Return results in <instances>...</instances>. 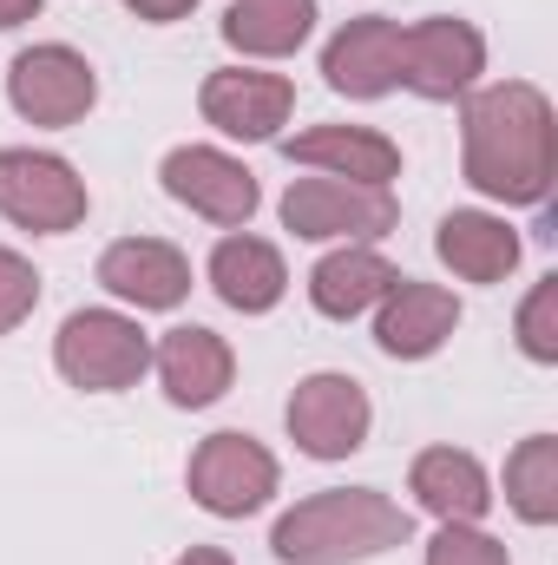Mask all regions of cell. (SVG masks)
I'll list each match as a JSON object with an SVG mask.
<instances>
[{
    "instance_id": "obj_8",
    "label": "cell",
    "mask_w": 558,
    "mask_h": 565,
    "mask_svg": "<svg viewBox=\"0 0 558 565\" xmlns=\"http://www.w3.org/2000/svg\"><path fill=\"white\" fill-rule=\"evenodd\" d=\"M486 73V33L473 20H453V13H427L415 26H401V79L415 99L433 106H453L480 86Z\"/></svg>"
},
{
    "instance_id": "obj_25",
    "label": "cell",
    "mask_w": 558,
    "mask_h": 565,
    "mask_svg": "<svg viewBox=\"0 0 558 565\" xmlns=\"http://www.w3.org/2000/svg\"><path fill=\"white\" fill-rule=\"evenodd\" d=\"M33 309H40V270L0 244V335H13Z\"/></svg>"
},
{
    "instance_id": "obj_2",
    "label": "cell",
    "mask_w": 558,
    "mask_h": 565,
    "mask_svg": "<svg viewBox=\"0 0 558 565\" xmlns=\"http://www.w3.org/2000/svg\"><path fill=\"white\" fill-rule=\"evenodd\" d=\"M408 507L388 500L382 487H322L270 526V553L282 565H355L408 546Z\"/></svg>"
},
{
    "instance_id": "obj_18",
    "label": "cell",
    "mask_w": 558,
    "mask_h": 565,
    "mask_svg": "<svg viewBox=\"0 0 558 565\" xmlns=\"http://www.w3.org/2000/svg\"><path fill=\"white\" fill-rule=\"evenodd\" d=\"M204 277L217 289V302H230L237 316H270L282 296H289V264L270 237H250V231H230L217 237Z\"/></svg>"
},
{
    "instance_id": "obj_27",
    "label": "cell",
    "mask_w": 558,
    "mask_h": 565,
    "mask_svg": "<svg viewBox=\"0 0 558 565\" xmlns=\"http://www.w3.org/2000/svg\"><path fill=\"white\" fill-rule=\"evenodd\" d=\"M46 0H0V33H13V26H26L33 13H40Z\"/></svg>"
},
{
    "instance_id": "obj_19",
    "label": "cell",
    "mask_w": 558,
    "mask_h": 565,
    "mask_svg": "<svg viewBox=\"0 0 558 565\" xmlns=\"http://www.w3.org/2000/svg\"><path fill=\"white\" fill-rule=\"evenodd\" d=\"M433 257L460 282H506L519 270V231L500 211H447L433 231Z\"/></svg>"
},
{
    "instance_id": "obj_24",
    "label": "cell",
    "mask_w": 558,
    "mask_h": 565,
    "mask_svg": "<svg viewBox=\"0 0 558 565\" xmlns=\"http://www.w3.org/2000/svg\"><path fill=\"white\" fill-rule=\"evenodd\" d=\"M427 565H513V553L486 526H440L427 540Z\"/></svg>"
},
{
    "instance_id": "obj_13",
    "label": "cell",
    "mask_w": 558,
    "mask_h": 565,
    "mask_svg": "<svg viewBox=\"0 0 558 565\" xmlns=\"http://www.w3.org/2000/svg\"><path fill=\"white\" fill-rule=\"evenodd\" d=\"M460 329V296L440 282H415L395 277V289L375 302V342L395 362H427L447 349V335Z\"/></svg>"
},
{
    "instance_id": "obj_22",
    "label": "cell",
    "mask_w": 558,
    "mask_h": 565,
    "mask_svg": "<svg viewBox=\"0 0 558 565\" xmlns=\"http://www.w3.org/2000/svg\"><path fill=\"white\" fill-rule=\"evenodd\" d=\"M506 507L526 526H552L558 520V440L552 434H526L506 454Z\"/></svg>"
},
{
    "instance_id": "obj_14",
    "label": "cell",
    "mask_w": 558,
    "mask_h": 565,
    "mask_svg": "<svg viewBox=\"0 0 558 565\" xmlns=\"http://www.w3.org/2000/svg\"><path fill=\"white\" fill-rule=\"evenodd\" d=\"M322 79L342 99H382V93H395V79H401V20H388V13L348 20L322 46Z\"/></svg>"
},
{
    "instance_id": "obj_7",
    "label": "cell",
    "mask_w": 558,
    "mask_h": 565,
    "mask_svg": "<svg viewBox=\"0 0 558 565\" xmlns=\"http://www.w3.org/2000/svg\"><path fill=\"white\" fill-rule=\"evenodd\" d=\"M7 106H13L26 126L66 132V126H79V119L99 106V73H93V60L73 53L66 40L26 46V53H13V66H7Z\"/></svg>"
},
{
    "instance_id": "obj_6",
    "label": "cell",
    "mask_w": 558,
    "mask_h": 565,
    "mask_svg": "<svg viewBox=\"0 0 558 565\" xmlns=\"http://www.w3.org/2000/svg\"><path fill=\"white\" fill-rule=\"evenodd\" d=\"M184 487H191V500H197L204 513H217V520H250V513H264V507L277 500L282 467L257 434L224 427V434L197 440V454H191V467H184Z\"/></svg>"
},
{
    "instance_id": "obj_23",
    "label": "cell",
    "mask_w": 558,
    "mask_h": 565,
    "mask_svg": "<svg viewBox=\"0 0 558 565\" xmlns=\"http://www.w3.org/2000/svg\"><path fill=\"white\" fill-rule=\"evenodd\" d=\"M513 335H519V355H526V362H539V369L558 362V277H539L526 289Z\"/></svg>"
},
{
    "instance_id": "obj_3",
    "label": "cell",
    "mask_w": 558,
    "mask_h": 565,
    "mask_svg": "<svg viewBox=\"0 0 558 565\" xmlns=\"http://www.w3.org/2000/svg\"><path fill=\"white\" fill-rule=\"evenodd\" d=\"M282 231L302 244H375L401 224V204L388 184H348V178H296L282 191Z\"/></svg>"
},
{
    "instance_id": "obj_12",
    "label": "cell",
    "mask_w": 558,
    "mask_h": 565,
    "mask_svg": "<svg viewBox=\"0 0 558 565\" xmlns=\"http://www.w3.org/2000/svg\"><path fill=\"white\" fill-rule=\"evenodd\" d=\"M151 369H158V388H164L171 408H211V402H224L230 382H237L230 342H224L217 329H204V322L164 329V342L151 349Z\"/></svg>"
},
{
    "instance_id": "obj_26",
    "label": "cell",
    "mask_w": 558,
    "mask_h": 565,
    "mask_svg": "<svg viewBox=\"0 0 558 565\" xmlns=\"http://www.w3.org/2000/svg\"><path fill=\"white\" fill-rule=\"evenodd\" d=\"M126 7H132L139 20H151V26H171V20H184L197 0H126Z\"/></svg>"
},
{
    "instance_id": "obj_4",
    "label": "cell",
    "mask_w": 558,
    "mask_h": 565,
    "mask_svg": "<svg viewBox=\"0 0 558 565\" xmlns=\"http://www.w3.org/2000/svg\"><path fill=\"white\" fill-rule=\"evenodd\" d=\"M53 369L86 395H119L151 369V335L126 309H73L53 335Z\"/></svg>"
},
{
    "instance_id": "obj_9",
    "label": "cell",
    "mask_w": 558,
    "mask_h": 565,
    "mask_svg": "<svg viewBox=\"0 0 558 565\" xmlns=\"http://www.w3.org/2000/svg\"><path fill=\"white\" fill-rule=\"evenodd\" d=\"M158 178H164V191H171L184 211H197V217L217 224V231H250V217H257V204H264L257 171H250L244 158L217 151V145H171L164 164H158Z\"/></svg>"
},
{
    "instance_id": "obj_21",
    "label": "cell",
    "mask_w": 558,
    "mask_h": 565,
    "mask_svg": "<svg viewBox=\"0 0 558 565\" xmlns=\"http://www.w3.org/2000/svg\"><path fill=\"white\" fill-rule=\"evenodd\" d=\"M217 33L244 60H289L315 33V0H230Z\"/></svg>"
},
{
    "instance_id": "obj_11",
    "label": "cell",
    "mask_w": 558,
    "mask_h": 565,
    "mask_svg": "<svg viewBox=\"0 0 558 565\" xmlns=\"http://www.w3.org/2000/svg\"><path fill=\"white\" fill-rule=\"evenodd\" d=\"M197 113H204V126H217L224 139L270 145V139H282V126H289V113H296V79L264 73V66H217V73L197 86Z\"/></svg>"
},
{
    "instance_id": "obj_10",
    "label": "cell",
    "mask_w": 558,
    "mask_h": 565,
    "mask_svg": "<svg viewBox=\"0 0 558 565\" xmlns=\"http://www.w3.org/2000/svg\"><path fill=\"white\" fill-rule=\"evenodd\" d=\"M289 440L309 454V460H348L368 447V427H375V408H368V388L355 375H335V369H315L296 382L289 408Z\"/></svg>"
},
{
    "instance_id": "obj_17",
    "label": "cell",
    "mask_w": 558,
    "mask_h": 565,
    "mask_svg": "<svg viewBox=\"0 0 558 565\" xmlns=\"http://www.w3.org/2000/svg\"><path fill=\"white\" fill-rule=\"evenodd\" d=\"M408 493L440 526H480L493 513V480L466 447H420L408 467Z\"/></svg>"
},
{
    "instance_id": "obj_20",
    "label": "cell",
    "mask_w": 558,
    "mask_h": 565,
    "mask_svg": "<svg viewBox=\"0 0 558 565\" xmlns=\"http://www.w3.org/2000/svg\"><path fill=\"white\" fill-rule=\"evenodd\" d=\"M395 264L375 250V244H335L315 270H309V302H315V316H329V322H355V316H368L388 289H395Z\"/></svg>"
},
{
    "instance_id": "obj_16",
    "label": "cell",
    "mask_w": 558,
    "mask_h": 565,
    "mask_svg": "<svg viewBox=\"0 0 558 565\" xmlns=\"http://www.w3.org/2000/svg\"><path fill=\"white\" fill-rule=\"evenodd\" d=\"M282 158L322 178H348V184H395L401 178V145L375 126H309L296 139H282Z\"/></svg>"
},
{
    "instance_id": "obj_15",
    "label": "cell",
    "mask_w": 558,
    "mask_h": 565,
    "mask_svg": "<svg viewBox=\"0 0 558 565\" xmlns=\"http://www.w3.org/2000/svg\"><path fill=\"white\" fill-rule=\"evenodd\" d=\"M99 289L132 309H178L191 296V257L164 237H119L99 250Z\"/></svg>"
},
{
    "instance_id": "obj_1",
    "label": "cell",
    "mask_w": 558,
    "mask_h": 565,
    "mask_svg": "<svg viewBox=\"0 0 558 565\" xmlns=\"http://www.w3.org/2000/svg\"><path fill=\"white\" fill-rule=\"evenodd\" d=\"M460 171L493 204H546L558 178V113L533 79H493L460 99Z\"/></svg>"
},
{
    "instance_id": "obj_28",
    "label": "cell",
    "mask_w": 558,
    "mask_h": 565,
    "mask_svg": "<svg viewBox=\"0 0 558 565\" xmlns=\"http://www.w3.org/2000/svg\"><path fill=\"white\" fill-rule=\"evenodd\" d=\"M171 565H237L230 553H217V546H191L184 559H171Z\"/></svg>"
},
{
    "instance_id": "obj_5",
    "label": "cell",
    "mask_w": 558,
    "mask_h": 565,
    "mask_svg": "<svg viewBox=\"0 0 558 565\" xmlns=\"http://www.w3.org/2000/svg\"><path fill=\"white\" fill-rule=\"evenodd\" d=\"M86 211H93L86 178L60 151H33V145H7L0 151V217L13 231L66 237V231L86 224Z\"/></svg>"
}]
</instances>
